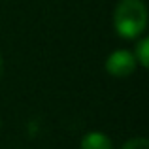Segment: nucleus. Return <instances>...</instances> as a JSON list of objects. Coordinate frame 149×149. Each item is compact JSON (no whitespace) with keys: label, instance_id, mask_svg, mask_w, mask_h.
<instances>
[{"label":"nucleus","instance_id":"nucleus-1","mask_svg":"<svg viewBox=\"0 0 149 149\" xmlns=\"http://www.w3.org/2000/svg\"><path fill=\"white\" fill-rule=\"evenodd\" d=\"M113 26L119 36L134 40L146 32L147 8L143 0H121L113 13Z\"/></svg>","mask_w":149,"mask_h":149},{"label":"nucleus","instance_id":"nucleus-2","mask_svg":"<svg viewBox=\"0 0 149 149\" xmlns=\"http://www.w3.org/2000/svg\"><path fill=\"white\" fill-rule=\"evenodd\" d=\"M106 72L113 77H127L136 72V57L127 49H117L106 61Z\"/></svg>","mask_w":149,"mask_h":149},{"label":"nucleus","instance_id":"nucleus-3","mask_svg":"<svg viewBox=\"0 0 149 149\" xmlns=\"http://www.w3.org/2000/svg\"><path fill=\"white\" fill-rule=\"evenodd\" d=\"M81 149H113V143L102 132H87L81 138Z\"/></svg>","mask_w":149,"mask_h":149},{"label":"nucleus","instance_id":"nucleus-4","mask_svg":"<svg viewBox=\"0 0 149 149\" xmlns=\"http://www.w3.org/2000/svg\"><path fill=\"white\" fill-rule=\"evenodd\" d=\"M134 57H136V62H140L143 68L149 66V38H142V40L138 42Z\"/></svg>","mask_w":149,"mask_h":149},{"label":"nucleus","instance_id":"nucleus-5","mask_svg":"<svg viewBox=\"0 0 149 149\" xmlns=\"http://www.w3.org/2000/svg\"><path fill=\"white\" fill-rule=\"evenodd\" d=\"M121 149H149V142L146 138H130Z\"/></svg>","mask_w":149,"mask_h":149},{"label":"nucleus","instance_id":"nucleus-6","mask_svg":"<svg viewBox=\"0 0 149 149\" xmlns=\"http://www.w3.org/2000/svg\"><path fill=\"white\" fill-rule=\"evenodd\" d=\"M2 74H4V58L0 55V77H2Z\"/></svg>","mask_w":149,"mask_h":149}]
</instances>
